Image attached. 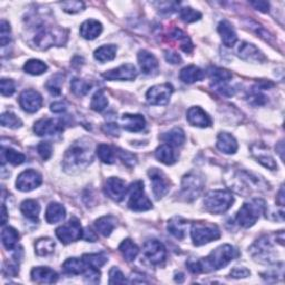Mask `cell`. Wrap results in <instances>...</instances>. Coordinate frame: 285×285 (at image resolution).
Instances as JSON below:
<instances>
[{
    "label": "cell",
    "instance_id": "obj_1",
    "mask_svg": "<svg viewBox=\"0 0 285 285\" xmlns=\"http://www.w3.org/2000/svg\"><path fill=\"white\" fill-rule=\"evenodd\" d=\"M239 255L238 250L230 244L219 246L209 255L203 259H189L186 263L192 273H208L212 271H218L230 264Z\"/></svg>",
    "mask_w": 285,
    "mask_h": 285
},
{
    "label": "cell",
    "instance_id": "obj_2",
    "mask_svg": "<svg viewBox=\"0 0 285 285\" xmlns=\"http://www.w3.org/2000/svg\"><path fill=\"white\" fill-rule=\"evenodd\" d=\"M91 160V152L88 145L76 142L67 151L64 159L66 170H80L87 166Z\"/></svg>",
    "mask_w": 285,
    "mask_h": 285
},
{
    "label": "cell",
    "instance_id": "obj_3",
    "mask_svg": "<svg viewBox=\"0 0 285 285\" xmlns=\"http://www.w3.org/2000/svg\"><path fill=\"white\" fill-rule=\"evenodd\" d=\"M264 210L265 202L261 198H254L240 208L236 214V221L242 227L249 228L255 224Z\"/></svg>",
    "mask_w": 285,
    "mask_h": 285
},
{
    "label": "cell",
    "instance_id": "obj_4",
    "mask_svg": "<svg viewBox=\"0 0 285 285\" xmlns=\"http://www.w3.org/2000/svg\"><path fill=\"white\" fill-rule=\"evenodd\" d=\"M234 203L233 195L227 191H210L204 198V206L212 214H223Z\"/></svg>",
    "mask_w": 285,
    "mask_h": 285
},
{
    "label": "cell",
    "instance_id": "obj_5",
    "mask_svg": "<svg viewBox=\"0 0 285 285\" xmlns=\"http://www.w3.org/2000/svg\"><path fill=\"white\" fill-rule=\"evenodd\" d=\"M191 236L196 246H201L209 242L220 239L221 233L219 227L209 223H194L191 228Z\"/></svg>",
    "mask_w": 285,
    "mask_h": 285
},
{
    "label": "cell",
    "instance_id": "obj_6",
    "mask_svg": "<svg viewBox=\"0 0 285 285\" xmlns=\"http://www.w3.org/2000/svg\"><path fill=\"white\" fill-rule=\"evenodd\" d=\"M129 192V200H128V207L135 212H144L153 207L152 202L150 201L145 194L144 191V183L137 181L128 188Z\"/></svg>",
    "mask_w": 285,
    "mask_h": 285
},
{
    "label": "cell",
    "instance_id": "obj_7",
    "mask_svg": "<svg viewBox=\"0 0 285 285\" xmlns=\"http://www.w3.org/2000/svg\"><path fill=\"white\" fill-rule=\"evenodd\" d=\"M209 77L212 80V86L216 91H219L220 94L224 96H233L235 94V90L228 86V83L232 79V74L223 69V68H210L209 69Z\"/></svg>",
    "mask_w": 285,
    "mask_h": 285
},
{
    "label": "cell",
    "instance_id": "obj_8",
    "mask_svg": "<svg viewBox=\"0 0 285 285\" xmlns=\"http://www.w3.org/2000/svg\"><path fill=\"white\" fill-rule=\"evenodd\" d=\"M203 187V178L198 174H195V173H191V174L185 175L183 178L182 195L186 201H194L202 193Z\"/></svg>",
    "mask_w": 285,
    "mask_h": 285
},
{
    "label": "cell",
    "instance_id": "obj_9",
    "mask_svg": "<svg viewBox=\"0 0 285 285\" xmlns=\"http://www.w3.org/2000/svg\"><path fill=\"white\" fill-rule=\"evenodd\" d=\"M56 235L61 243L69 244L72 242H76L83 238V228L77 219H72L65 225L56 230Z\"/></svg>",
    "mask_w": 285,
    "mask_h": 285
},
{
    "label": "cell",
    "instance_id": "obj_10",
    "mask_svg": "<svg viewBox=\"0 0 285 285\" xmlns=\"http://www.w3.org/2000/svg\"><path fill=\"white\" fill-rule=\"evenodd\" d=\"M173 94V87L171 84H162L153 86L150 90L147 91L146 98L147 102L155 106H163L167 105L170 102V98Z\"/></svg>",
    "mask_w": 285,
    "mask_h": 285
},
{
    "label": "cell",
    "instance_id": "obj_11",
    "mask_svg": "<svg viewBox=\"0 0 285 285\" xmlns=\"http://www.w3.org/2000/svg\"><path fill=\"white\" fill-rule=\"evenodd\" d=\"M142 252H144L145 257L154 265L163 263L166 258L165 246L157 240L147 241L144 244Z\"/></svg>",
    "mask_w": 285,
    "mask_h": 285
},
{
    "label": "cell",
    "instance_id": "obj_12",
    "mask_svg": "<svg viewBox=\"0 0 285 285\" xmlns=\"http://www.w3.org/2000/svg\"><path fill=\"white\" fill-rule=\"evenodd\" d=\"M42 183V177L38 172L34 170H27L18 176L16 186L21 192H30L39 187Z\"/></svg>",
    "mask_w": 285,
    "mask_h": 285
},
{
    "label": "cell",
    "instance_id": "obj_13",
    "mask_svg": "<svg viewBox=\"0 0 285 285\" xmlns=\"http://www.w3.org/2000/svg\"><path fill=\"white\" fill-rule=\"evenodd\" d=\"M150 175L151 182H152V187H153V193L155 197L159 200V198L164 197L170 191V182L167 177L164 175L163 172H160L157 169H152L148 172Z\"/></svg>",
    "mask_w": 285,
    "mask_h": 285
},
{
    "label": "cell",
    "instance_id": "obj_14",
    "mask_svg": "<svg viewBox=\"0 0 285 285\" xmlns=\"http://www.w3.org/2000/svg\"><path fill=\"white\" fill-rule=\"evenodd\" d=\"M20 107L27 113H36L42 105V97L38 91L33 89L23 90L19 97Z\"/></svg>",
    "mask_w": 285,
    "mask_h": 285
},
{
    "label": "cell",
    "instance_id": "obj_15",
    "mask_svg": "<svg viewBox=\"0 0 285 285\" xmlns=\"http://www.w3.org/2000/svg\"><path fill=\"white\" fill-rule=\"evenodd\" d=\"M64 131V123L60 120L42 118L35 123L34 132L38 136H49Z\"/></svg>",
    "mask_w": 285,
    "mask_h": 285
},
{
    "label": "cell",
    "instance_id": "obj_16",
    "mask_svg": "<svg viewBox=\"0 0 285 285\" xmlns=\"http://www.w3.org/2000/svg\"><path fill=\"white\" fill-rule=\"evenodd\" d=\"M105 193L111 200L115 202H121L124 200L126 193H127V187L125 182L118 177H110L108 178L106 183H105Z\"/></svg>",
    "mask_w": 285,
    "mask_h": 285
},
{
    "label": "cell",
    "instance_id": "obj_17",
    "mask_svg": "<svg viewBox=\"0 0 285 285\" xmlns=\"http://www.w3.org/2000/svg\"><path fill=\"white\" fill-rule=\"evenodd\" d=\"M136 76H137V70L132 64L122 65L118 68L103 74V77L107 80H134Z\"/></svg>",
    "mask_w": 285,
    "mask_h": 285
},
{
    "label": "cell",
    "instance_id": "obj_18",
    "mask_svg": "<svg viewBox=\"0 0 285 285\" xmlns=\"http://www.w3.org/2000/svg\"><path fill=\"white\" fill-rule=\"evenodd\" d=\"M236 53L240 58L251 61V63H261V61L264 60V56L258 51V48L253 44H249V42L245 41L241 42Z\"/></svg>",
    "mask_w": 285,
    "mask_h": 285
},
{
    "label": "cell",
    "instance_id": "obj_19",
    "mask_svg": "<svg viewBox=\"0 0 285 285\" xmlns=\"http://www.w3.org/2000/svg\"><path fill=\"white\" fill-rule=\"evenodd\" d=\"M187 121L191 125L205 128L212 124L210 117L201 107H191L187 111Z\"/></svg>",
    "mask_w": 285,
    "mask_h": 285
},
{
    "label": "cell",
    "instance_id": "obj_20",
    "mask_svg": "<svg viewBox=\"0 0 285 285\" xmlns=\"http://www.w3.org/2000/svg\"><path fill=\"white\" fill-rule=\"evenodd\" d=\"M32 280L36 283H40V284H53L55 282H57L58 274L52 269L39 266V268L33 269Z\"/></svg>",
    "mask_w": 285,
    "mask_h": 285
},
{
    "label": "cell",
    "instance_id": "obj_21",
    "mask_svg": "<svg viewBox=\"0 0 285 285\" xmlns=\"http://www.w3.org/2000/svg\"><path fill=\"white\" fill-rule=\"evenodd\" d=\"M218 32L221 36L223 44L226 47H233L238 41V35L232 26V23L227 20H222L219 23Z\"/></svg>",
    "mask_w": 285,
    "mask_h": 285
},
{
    "label": "cell",
    "instance_id": "obj_22",
    "mask_svg": "<svg viewBox=\"0 0 285 285\" xmlns=\"http://www.w3.org/2000/svg\"><path fill=\"white\" fill-rule=\"evenodd\" d=\"M138 64L141 72L150 75L158 69V60L153 54L147 51H140L138 53Z\"/></svg>",
    "mask_w": 285,
    "mask_h": 285
},
{
    "label": "cell",
    "instance_id": "obj_23",
    "mask_svg": "<svg viewBox=\"0 0 285 285\" xmlns=\"http://www.w3.org/2000/svg\"><path fill=\"white\" fill-rule=\"evenodd\" d=\"M122 124H123V127L125 128L126 131L137 133L145 128L146 122L141 115L125 114L122 116Z\"/></svg>",
    "mask_w": 285,
    "mask_h": 285
},
{
    "label": "cell",
    "instance_id": "obj_24",
    "mask_svg": "<svg viewBox=\"0 0 285 285\" xmlns=\"http://www.w3.org/2000/svg\"><path fill=\"white\" fill-rule=\"evenodd\" d=\"M103 26L102 23L95 19L86 20L82 26H80V35L83 38L87 40H92L102 34Z\"/></svg>",
    "mask_w": 285,
    "mask_h": 285
},
{
    "label": "cell",
    "instance_id": "obj_25",
    "mask_svg": "<svg viewBox=\"0 0 285 285\" xmlns=\"http://www.w3.org/2000/svg\"><path fill=\"white\" fill-rule=\"evenodd\" d=\"M216 146L219 150L225 154H234L236 153L239 145L236 139L234 138V136L228 133H220L218 136V141H216Z\"/></svg>",
    "mask_w": 285,
    "mask_h": 285
},
{
    "label": "cell",
    "instance_id": "obj_26",
    "mask_svg": "<svg viewBox=\"0 0 285 285\" xmlns=\"http://www.w3.org/2000/svg\"><path fill=\"white\" fill-rule=\"evenodd\" d=\"M204 77H205V73H204L201 68H198L194 65H191L183 68L179 73V78L186 84H193L196 82H200Z\"/></svg>",
    "mask_w": 285,
    "mask_h": 285
},
{
    "label": "cell",
    "instance_id": "obj_27",
    "mask_svg": "<svg viewBox=\"0 0 285 285\" xmlns=\"http://www.w3.org/2000/svg\"><path fill=\"white\" fill-rule=\"evenodd\" d=\"M66 209L59 203H51L46 209V221L49 224H56L65 219Z\"/></svg>",
    "mask_w": 285,
    "mask_h": 285
},
{
    "label": "cell",
    "instance_id": "obj_28",
    "mask_svg": "<svg viewBox=\"0 0 285 285\" xmlns=\"http://www.w3.org/2000/svg\"><path fill=\"white\" fill-rule=\"evenodd\" d=\"M188 226V223L186 220H184L179 216L176 218H173L170 222L167 228H169V232L175 236L178 240H183L185 238V234H186V228Z\"/></svg>",
    "mask_w": 285,
    "mask_h": 285
},
{
    "label": "cell",
    "instance_id": "obj_29",
    "mask_svg": "<svg viewBox=\"0 0 285 285\" xmlns=\"http://www.w3.org/2000/svg\"><path fill=\"white\" fill-rule=\"evenodd\" d=\"M20 210L25 218H27L28 220H32L34 222H38V218L40 214V206L37 201L35 200L23 201L20 205Z\"/></svg>",
    "mask_w": 285,
    "mask_h": 285
},
{
    "label": "cell",
    "instance_id": "obj_30",
    "mask_svg": "<svg viewBox=\"0 0 285 285\" xmlns=\"http://www.w3.org/2000/svg\"><path fill=\"white\" fill-rule=\"evenodd\" d=\"M63 270L65 273L70 275H79L85 273L87 270V265L85 264L84 259H79L76 257L68 258L63 265Z\"/></svg>",
    "mask_w": 285,
    "mask_h": 285
},
{
    "label": "cell",
    "instance_id": "obj_31",
    "mask_svg": "<svg viewBox=\"0 0 285 285\" xmlns=\"http://www.w3.org/2000/svg\"><path fill=\"white\" fill-rule=\"evenodd\" d=\"M116 226V219L114 216L108 215V216H103V218L98 219L95 222V227L96 230L101 233L103 236L108 238L111 234V232L114 231V228Z\"/></svg>",
    "mask_w": 285,
    "mask_h": 285
},
{
    "label": "cell",
    "instance_id": "obj_32",
    "mask_svg": "<svg viewBox=\"0 0 285 285\" xmlns=\"http://www.w3.org/2000/svg\"><path fill=\"white\" fill-rule=\"evenodd\" d=\"M120 251L122 253L123 257L128 262L134 261L139 253L138 246L136 245L131 239H126L122 242L120 245Z\"/></svg>",
    "mask_w": 285,
    "mask_h": 285
},
{
    "label": "cell",
    "instance_id": "obj_33",
    "mask_svg": "<svg viewBox=\"0 0 285 285\" xmlns=\"http://www.w3.org/2000/svg\"><path fill=\"white\" fill-rule=\"evenodd\" d=\"M155 156H156L159 162H162L166 165H173L176 160V156L174 151H173V147L169 144L160 145L156 150V152H155Z\"/></svg>",
    "mask_w": 285,
    "mask_h": 285
},
{
    "label": "cell",
    "instance_id": "obj_34",
    "mask_svg": "<svg viewBox=\"0 0 285 285\" xmlns=\"http://www.w3.org/2000/svg\"><path fill=\"white\" fill-rule=\"evenodd\" d=\"M162 139L172 147L182 146L185 141V133L182 128H173L172 131L162 136Z\"/></svg>",
    "mask_w": 285,
    "mask_h": 285
},
{
    "label": "cell",
    "instance_id": "obj_35",
    "mask_svg": "<svg viewBox=\"0 0 285 285\" xmlns=\"http://www.w3.org/2000/svg\"><path fill=\"white\" fill-rule=\"evenodd\" d=\"M18 240H19V234L14 227L8 226L4 228L2 232V241L6 249L9 251L14 250L18 243Z\"/></svg>",
    "mask_w": 285,
    "mask_h": 285
},
{
    "label": "cell",
    "instance_id": "obj_36",
    "mask_svg": "<svg viewBox=\"0 0 285 285\" xmlns=\"http://www.w3.org/2000/svg\"><path fill=\"white\" fill-rule=\"evenodd\" d=\"M117 47L114 45H105L99 47L94 53V57L96 60L101 63H106V61L113 60L116 57Z\"/></svg>",
    "mask_w": 285,
    "mask_h": 285
},
{
    "label": "cell",
    "instance_id": "obj_37",
    "mask_svg": "<svg viewBox=\"0 0 285 285\" xmlns=\"http://www.w3.org/2000/svg\"><path fill=\"white\" fill-rule=\"evenodd\" d=\"M97 155L99 159L102 160L105 164H113L115 163L116 159V151L113 147L106 145V144H101L97 147Z\"/></svg>",
    "mask_w": 285,
    "mask_h": 285
},
{
    "label": "cell",
    "instance_id": "obj_38",
    "mask_svg": "<svg viewBox=\"0 0 285 285\" xmlns=\"http://www.w3.org/2000/svg\"><path fill=\"white\" fill-rule=\"evenodd\" d=\"M55 249V242L52 239H40L36 242L35 251L36 254L39 256H47L52 254Z\"/></svg>",
    "mask_w": 285,
    "mask_h": 285
},
{
    "label": "cell",
    "instance_id": "obj_39",
    "mask_svg": "<svg viewBox=\"0 0 285 285\" xmlns=\"http://www.w3.org/2000/svg\"><path fill=\"white\" fill-rule=\"evenodd\" d=\"M47 65L44 61L38 60V59H30L28 60L23 66V70L30 74V75H41L47 70Z\"/></svg>",
    "mask_w": 285,
    "mask_h": 285
},
{
    "label": "cell",
    "instance_id": "obj_40",
    "mask_svg": "<svg viewBox=\"0 0 285 285\" xmlns=\"http://www.w3.org/2000/svg\"><path fill=\"white\" fill-rule=\"evenodd\" d=\"M85 264L90 269H101L107 262V258L103 254H85L83 256Z\"/></svg>",
    "mask_w": 285,
    "mask_h": 285
},
{
    "label": "cell",
    "instance_id": "obj_41",
    "mask_svg": "<svg viewBox=\"0 0 285 285\" xmlns=\"http://www.w3.org/2000/svg\"><path fill=\"white\" fill-rule=\"evenodd\" d=\"M108 105V99L105 95V91L104 90H98L95 92V95L92 96L91 99V103H90V107L92 110L98 111V113H101L105 108L107 107Z\"/></svg>",
    "mask_w": 285,
    "mask_h": 285
},
{
    "label": "cell",
    "instance_id": "obj_42",
    "mask_svg": "<svg viewBox=\"0 0 285 285\" xmlns=\"http://www.w3.org/2000/svg\"><path fill=\"white\" fill-rule=\"evenodd\" d=\"M3 157L14 166L20 165L26 160V156L23 154L15 150H11V148H3Z\"/></svg>",
    "mask_w": 285,
    "mask_h": 285
},
{
    "label": "cell",
    "instance_id": "obj_43",
    "mask_svg": "<svg viewBox=\"0 0 285 285\" xmlns=\"http://www.w3.org/2000/svg\"><path fill=\"white\" fill-rule=\"evenodd\" d=\"M70 88L74 94L77 96H85L87 92H89L91 88V84L86 82L84 79L74 78L70 83Z\"/></svg>",
    "mask_w": 285,
    "mask_h": 285
},
{
    "label": "cell",
    "instance_id": "obj_44",
    "mask_svg": "<svg viewBox=\"0 0 285 285\" xmlns=\"http://www.w3.org/2000/svg\"><path fill=\"white\" fill-rule=\"evenodd\" d=\"M171 37L174 40L181 44V47L185 53H191L192 49H193V45H192L191 39L187 37L186 34H184L181 29H175L174 32L172 33Z\"/></svg>",
    "mask_w": 285,
    "mask_h": 285
},
{
    "label": "cell",
    "instance_id": "obj_45",
    "mask_svg": "<svg viewBox=\"0 0 285 285\" xmlns=\"http://www.w3.org/2000/svg\"><path fill=\"white\" fill-rule=\"evenodd\" d=\"M64 83L63 74H56L53 77L48 79L46 83V88L51 91L53 95H59L61 92V85Z\"/></svg>",
    "mask_w": 285,
    "mask_h": 285
},
{
    "label": "cell",
    "instance_id": "obj_46",
    "mask_svg": "<svg viewBox=\"0 0 285 285\" xmlns=\"http://www.w3.org/2000/svg\"><path fill=\"white\" fill-rule=\"evenodd\" d=\"M0 123H2V125L4 127H8V128H12V129L18 128L22 125L21 120L18 118L15 114L9 113V111H7V113H4L2 115Z\"/></svg>",
    "mask_w": 285,
    "mask_h": 285
},
{
    "label": "cell",
    "instance_id": "obj_47",
    "mask_svg": "<svg viewBox=\"0 0 285 285\" xmlns=\"http://www.w3.org/2000/svg\"><path fill=\"white\" fill-rule=\"evenodd\" d=\"M202 14L200 11H196L195 9L191 7H185L181 9V19L186 23H192L200 20Z\"/></svg>",
    "mask_w": 285,
    "mask_h": 285
},
{
    "label": "cell",
    "instance_id": "obj_48",
    "mask_svg": "<svg viewBox=\"0 0 285 285\" xmlns=\"http://www.w3.org/2000/svg\"><path fill=\"white\" fill-rule=\"evenodd\" d=\"M10 25L6 20H2L0 23V44L2 46H6L10 41Z\"/></svg>",
    "mask_w": 285,
    "mask_h": 285
},
{
    "label": "cell",
    "instance_id": "obj_49",
    "mask_svg": "<svg viewBox=\"0 0 285 285\" xmlns=\"http://www.w3.org/2000/svg\"><path fill=\"white\" fill-rule=\"evenodd\" d=\"M61 7L68 14H77L84 9L85 5L83 2H67L61 4Z\"/></svg>",
    "mask_w": 285,
    "mask_h": 285
},
{
    "label": "cell",
    "instance_id": "obj_50",
    "mask_svg": "<svg viewBox=\"0 0 285 285\" xmlns=\"http://www.w3.org/2000/svg\"><path fill=\"white\" fill-rule=\"evenodd\" d=\"M0 90H2V94L4 96H11L16 90L15 83L11 79L3 78L2 82H0Z\"/></svg>",
    "mask_w": 285,
    "mask_h": 285
},
{
    "label": "cell",
    "instance_id": "obj_51",
    "mask_svg": "<svg viewBox=\"0 0 285 285\" xmlns=\"http://www.w3.org/2000/svg\"><path fill=\"white\" fill-rule=\"evenodd\" d=\"M125 276L118 268H113L109 271V283L110 284H123L125 283Z\"/></svg>",
    "mask_w": 285,
    "mask_h": 285
},
{
    "label": "cell",
    "instance_id": "obj_52",
    "mask_svg": "<svg viewBox=\"0 0 285 285\" xmlns=\"http://www.w3.org/2000/svg\"><path fill=\"white\" fill-rule=\"evenodd\" d=\"M37 151H38L42 159L47 160L51 158L52 154H53V146L49 144L48 141H42L38 145V147H37Z\"/></svg>",
    "mask_w": 285,
    "mask_h": 285
},
{
    "label": "cell",
    "instance_id": "obj_53",
    "mask_svg": "<svg viewBox=\"0 0 285 285\" xmlns=\"http://www.w3.org/2000/svg\"><path fill=\"white\" fill-rule=\"evenodd\" d=\"M256 158H257L258 162L261 163L263 166L268 167V169H270V170H272V171H274V170L277 169V165H276V163L274 162V159L272 158V157L270 156V155H268V154L257 155Z\"/></svg>",
    "mask_w": 285,
    "mask_h": 285
},
{
    "label": "cell",
    "instance_id": "obj_54",
    "mask_svg": "<svg viewBox=\"0 0 285 285\" xmlns=\"http://www.w3.org/2000/svg\"><path fill=\"white\" fill-rule=\"evenodd\" d=\"M249 102L253 105H263L266 102V97L259 90H253L249 97Z\"/></svg>",
    "mask_w": 285,
    "mask_h": 285
},
{
    "label": "cell",
    "instance_id": "obj_55",
    "mask_svg": "<svg viewBox=\"0 0 285 285\" xmlns=\"http://www.w3.org/2000/svg\"><path fill=\"white\" fill-rule=\"evenodd\" d=\"M99 276H101V273L96 269L87 268L85 271V280L89 283H97L99 281Z\"/></svg>",
    "mask_w": 285,
    "mask_h": 285
},
{
    "label": "cell",
    "instance_id": "obj_56",
    "mask_svg": "<svg viewBox=\"0 0 285 285\" xmlns=\"http://www.w3.org/2000/svg\"><path fill=\"white\" fill-rule=\"evenodd\" d=\"M118 155L121 159L125 163L127 166H134L136 164V157L134 156L133 154H131L129 152L126 151H120Z\"/></svg>",
    "mask_w": 285,
    "mask_h": 285
},
{
    "label": "cell",
    "instance_id": "obj_57",
    "mask_svg": "<svg viewBox=\"0 0 285 285\" xmlns=\"http://www.w3.org/2000/svg\"><path fill=\"white\" fill-rule=\"evenodd\" d=\"M250 274H251V272L245 268H234L231 271V276L233 278H244V277L250 276Z\"/></svg>",
    "mask_w": 285,
    "mask_h": 285
},
{
    "label": "cell",
    "instance_id": "obj_58",
    "mask_svg": "<svg viewBox=\"0 0 285 285\" xmlns=\"http://www.w3.org/2000/svg\"><path fill=\"white\" fill-rule=\"evenodd\" d=\"M165 58L170 64L177 65L182 63V57L175 52H165Z\"/></svg>",
    "mask_w": 285,
    "mask_h": 285
},
{
    "label": "cell",
    "instance_id": "obj_59",
    "mask_svg": "<svg viewBox=\"0 0 285 285\" xmlns=\"http://www.w3.org/2000/svg\"><path fill=\"white\" fill-rule=\"evenodd\" d=\"M66 108H67V106H66L65 102H55L51 105V110L53 111V113H56V114L63 113V111L66 110Z\"/></svg>",
    "mask_w": 285,
    "mask_h": 285
},
{
    "label": "cell",
    "instance_id": "obj_60",
    "mask_svg": "<svg viewBox=\"0 0 285 285\" xmlns=\"http://www.w3.org/2000/svg\"><path fill=\"white\" fill-rule=\"evenodd\" d=\"M251 5L254 6L255 9L262 11V12H269V10H270V5L266 2H252Z\"/></svg>",
    "mask_w": 285,
    "mask_h": 285
},
{
    "label": "cell",
    "instance_id": "obj_61",
    "mask_svg": "<svg viewBox=\"0 0 285 285\" xmlns=\"http://www.w3.org/2000/svg\"><path fill=\"white\" fill-rule=\"evenodd\" d=\"M105 132L110 135H118V126L115 125V124H107L105 126Z\"/></svg>",
    "mask_w": 285,
    "mask_h": 285
},
{
    "label": "cell",
    "instance_id": "obj_62",
    "mask_svg": "<svg viewBox=\"0 0 285 285\" xmlns=\"http://www.w3.org/2000/svg\"><path fill=\"white\" fill-rule=\"evenodd\" d=\"M83 238L85 240H87L88 242H95L97 240V236L95 235V233L92 232L89 228H86L85 232H83Z\"/></svg>",
    "mask_w": 285,
    "mask_h": 285
},
{
    "label": "cell",
    "instance_id": "obj_63",
    "mask_svg": "<svg viewBox=\"0 0 285 285\" xmlns=\"http://www.w3.org/2000/svg\"><path fill=\"white\" fill-rule=\"evenodd\" d=\"M277 203H278V205L283 207V205H284V188L283 187L280 189V193H278Z\"/></svg>",
    "mask_w": 285,
    "mask_h": 285
},
{
    "label": "cell",
    "instance_id": "obj_64",
    "mask_svg": "<svg viewBox=\"0 0 285 285\" xmlns=\"http://www.w3.org/2000/svg\"><path fill=\"white\" fill-rule=\"evenodd\" d=\"M2 216H3L2 225H5L6 222H7V209H6L5 204H3V206H2Z\"/></svg>",
    "mask_w": 285,
    "mask_h": 285
}]
</instances>
